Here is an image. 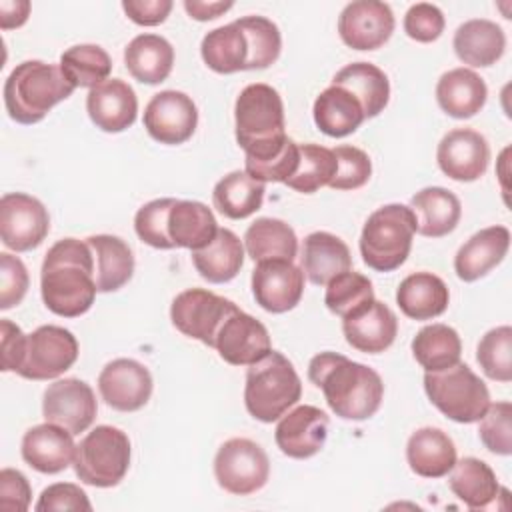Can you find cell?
Returning <instances> with one entry per match:
<instances>
[{"label":"cell","instance_id":"obj_1","mask_svg":"<svg viewBox=\"0 0 512 512\" xmlns=\"http://www.w3.org/2000/svg\"><path fill=\"white\" fill-rule=\"evenodd\" d=\"M40 292L56 316L76 318L90 310L98 288L94 254L86 240L62 238L50 246L40 270Z\"/></svg>","mask_w":512,"mask_h":512},{"label":"cell","instance_id":"obj_2","mask_svg":"<svg viewBox=\"0 0 512 512\" xmlns=\"http://www.w3.org/2000/svg\"><path fill=\"white\" fill-rule=\"evenodd\" d=\"M308 378L322 390L330 410L344 420H366L382 404L384 382L380 374L342 354H316L308 364Z\"/></svg>","mask_w":512,"mask_h":512},{"label":"cell","instance_id":"obj_3","mask_svg":"<svg viewBox=\"0 0 512 512\" xmlns=\"http://www.w3.org/2000/svg\"><path fill=\"white\" fill-rule=\"evenodd\" d=\"M236 142L246 154V164L276 158L288 144L284 128V104L276 88L248 84L234 104Z\"/></svg>","mask_w":512,"mask_h":512},{"label":"cell","instance_id":"obj_4","mask_svg":"<svg viewBox=\"0 0 512 512\" xmlns=\"http://www.w3.org/2000/svg\"><path fill=\"white\" fill-rule=\"evenodd\" d=\"M72 92L60 64L24 60L4 82V106L14 122L36 124Z\"/></svg>","mask_w":512,"mask_h":512},{"label":"cell","instance_id":"obj_5","mask_svg":"<svg viewBox=\"0 0 512 512\" xmlns=\"http://www.w3.org/2000/svg\"><path fill=\"white\" fill-rule=\"evenodd\" d=\"M300 396V376L284 354L270 350L264 358L250 364L246 372L244 404L252 418L266 424L280 420Z\"/></svg>","mask_w":512,"mask_h":512},{"label":"cell","instance_id":"obj_6","mask_svg":"<svg viewBox=\"0 0 512 512\" xmlns=\"http://www.w3.org/2000/svg\"><path fill=\"white\" fill-rule=\"evenodd\" d=\"M416 216L410 206L386 204L374 210L360 234V254L368 268L392 272L400 268L412 248Z\"/></svg>","mask_w":512,"mask_h":512},{"label":"cell","instance_id":"obj_7","mask_svg":"<svg viewBox=\"0 0 512 512\" xmlns=\"http://www.w3.org/2000/svg\"><path fill=\"white\" fill-rule=\"evenodd\" d=\"M424 390L430 402L450 420L472 424L482 418L490 404V392L464 362L424 374Z\"/></svg>","mask_w":512,"mask_h":512},{"label":"cell","instance_id":"obj_8","mask_svg":"<svg viewBox=\"0 0 512 512\" xmlns=\"http://www.w3.org/2000/svg\"><path fill=\"white\" fill-rule=\"evenodd\" d=\"M72 464L84 484L112 488L130 468V438L120 428L96 426L76 444Z\"/></svg>","mask_w":512,"mask_h":512},{"label":"cell","instance_id":"obj_9","mask_svg":"<svg viewBox=\"0 0 512 512\" xmlns=\"http://www.w3.org/2000/svg\"><path fill=\"white\" fill-rule=\"evenodd\" d=\"M214 476L226 492L248 496L268 482V454L254 440L230 438L216 452Z\"/></svg>","mask_w":512,"mask_h":512},{"label":"cell","instance_id":"obj_10","mask_svg":"<svg viewBox=\"0 0 512 512\" xmlns=\"http://www.w3.org/2000/svg\"><path fill=\"white\" fill-rule=\"evenodd\" d=\"M78 358L76 336L54 324L38 326L26 336L24 358L16 374L28 380H52L64 374Z\"/></svg>","mask_w":512,"mask_h":512},{"label":"cell","instance_id":"obj_11","mask_svg":"<svg viewBox=\"0 0 512 512\" xmlns=\"http://www.w3.org/2000/svg\"><path fill=\"white\" fill-rule=\"evenodd\" d=\"M236 308L232 300L210 290L188 288L172 300L170 320L184 336L214 348V338L222 322Z\"/></svg>","mask_w":512,"mask_h":512},{"label":"cell","instance_id":"obj_12","mask_svg":"<svg viewBox=\"0 0 512 512\" xmlns=\"http://www.w3.org/2000/svg\"><path fill=\"white\" fill-rule=\"evenodd\" d=\"M50 230L44 204L24 192H8L0 198V238L14 252H26L42 244Z\"/></svg>","mask_w":512,"mask_h":512},{"label":"cell","instance_id":"obj_13","mask_svg":"<svg viewBox=\"0 0 512 512\" xmlns=\"http://www.w3.org/2000/svg\"><path fill=\"white\" fill-rule=\"evenodd\" d=\"M196 124V104L180 90H162L146 104L144 128L160 144L176 146L190 140Z\"/></svg>","mask_w":512,"mask_h":512},{"label":"cell","instance_id":"obj_14","mask_svg":"<svg viewBox=\"0 0 512 512\" xmlns=\"http://www.w3.org/2000/svg\"><path fill=\"white\" fill-rule=\"evenodd\" d=\"M96 412L98 404L94 390L78 378L52 382L42 398L44 420L66 428L74 436L92 426Z\"/></svg>","mask_w":512,"mask_h":512},{"label":"cell","instance_id":"obj_15","mask_svg":"<svg viewBox=\"0 0 512 512\" xmlns=\"http://www.w3.org/2000/svg\"><path fill=\"white\" fill-rule=\"evenodd\" d=\"M214 348L224 362L232 366H250L264 358L272 350V344L266 326L236 308L222 322L214 338Z\"/></svg>","mask_w":512,"mask_h":512},{"label":"cell","instance_id":"obj_16","mask_svg":"<svg viewBox=\"0 0 512 512\" xmlns=\"http://www.w3.org/2000/svg\"><path fill=\"white\" fill-rule=\"evenodd\" d=\"M394 32V14L378 0H356L344 6L338 18V34L352 50H376Z\"/></svg>","mask_w":512,"mask_h":512},{"label":"cell","instance_id":"obj_17","mask_svg":"<svg viewBox=\"0 0 512 512\" xmlns=\"http://www.w3.org/2000/svg\"><path fill=\"white\" fill-rule=\"evenodd\" d=\"M304 292V272L292 260L256 262L252 294L260 308L272 314L292 310Z\"/></svg>","mask_w":512,"mask_h":512},{"label":"cell","instance_id":"obj_18","mask_svg":"<svg viewBox=\"0 0 512 512\" xmlns=\"http://www.w3.org/2000/svg\"><path fill=\"white\" fill-rule=\"evenodd\" d=\"M102 400L120 412L140 410L152 394L150 370L132 358H116L108 362L98 376Z\"/></svg>","mask_w":512,"mask_h":512},{"label":"cell","instance_id":"obj_19","mask_svg":"<svg viewBox=\"0 0 512 512\" xmlns=\"http://www.w3.org/2000/svg\"><path fill=\"white\" fill-rule=\"evenodd\" d=\"M436 160L448 178L458 182H474L488 168L490 146L480 132L470 128H454L440 140Z\"/></svg>","mask_w":512,"mask_h":512},{"label":"cell","instance_id":"obj_20","mask_svg":"<svg viewBox=\"0 0 512 512\" xmlns=\"http://www.w3.org/2000/svg\"><path fill=\"white\" fill-rule=\"evenodd\" d=\"M328 436V416L316 406L302 404L286 412L274 432L276 446L282 454L304 460L318 454Z\"/></svg>","mask_w":512,"mask_h":512},{"label":"cell","instance_id":"obj_21","mask_svg":"<svg viewBox=\"0 0 512 512\" xmlns=\"http://www.w3.org/2000/svg\"><path fill=\"white\" fill-rule=\"evenodd\" d=\"M86 110L90 120L102 132H124L136 122L138 98L132 86L120 78H108L90 88L86 96Z\"/></svg>","mask_w":512,"mask_h":512},{"label":"cell","instance_id":"obj_22","mask_svg":"<svg viewBox=\"0 0 512 512\" xmlns=\"http://www.w3.org/2000/svg\"><path fill=\"white\" fill-rule=\"evenodd\" d=\"M342 332L346 342L364 354H380L392 346L398 320L396 314L380 300H372L350 316L342 318Z\"/></svg>","mask_w":512,"mask_h":512},{"label":"cell","instance_id":"obj_23","mask_svg":"<svg viewBox=\"0 0 512 512\" xmlns=\"http://www.w3.org/2000/svg\"><path fill=\"white\" fill-rule=\"evenodd\" d=\"M72 436L66 428L52 422L32 426L22 438V458L42 474H58L74 460L76 444Z\"/></svg>","mask_w":512,"mask_h":512},{"label":"cell","instance_id":"obj_24","mask_svg":"<svg viewBox=\"0 0 512 512\" xmlns=\"http://www.w3.org/2000/svg\"><path fill=\"white\" fill-rule=\"evenodd\" d=\"M510 248V230L506 226H488L466 240L454 256L456 276L474 282L496 268Z\"/></svg>","mask_w":512,"mask_h":512},{"label":"cell","instance_id":"obj_25","mask_svg":"<svg viewBox=\"0 0 512 512\" xmlns=\"http://www.w3.org/2000/svg\"><path fill=\"white\" fill-rule=\"evenodd\" d=\"M456 56L474 68L496 64L506 48L504 30L486 18H474L460 24L452 40Z\"/></svg>","mask_w":512,"mask_h":512},{"label":"cell","instance_id":"obj_26","mask_svg":"<svg viewBox=\"0 0 512 512\" xmlns=\"http://www.w3.org/2000/svg\"><path fill=\"white\" fill-rule=\"evenodd\" d=\"M488 98L484 80L470 68H454L440 76L436 84L438 106L452 118L476 116Z\"/></svg>","mask_w":512,"mask_h":512},{"label":"cell","instance_id":"obj_27","mask_svg":"<svg viewBox=\"0 0 512 512\" xmlns=\"http://www.w3.org/2000/svg\"><path fill=\"white\" fill-rule=\"evenodd\" d=\"M406 460L414 474L422 478H442L456 464V446L444 430L424 426L408 438Z\"/></svg>","mask_w":512,"mask_h":512},{"label":"cell","instance_id":"obj_28","mask_svg":"<svg viewBox=\"0 0 512 512\" xmlns=\"http://www.w3.org/2000/svg\"><path fill=\"white\" fill-rule=\"evenodd\" d=\"M302 272L316 286H326L334 276L352 268V256L344 240L330 232H312L302 244Z\"/></svg>","mask_w":512,"mask_h":512},{"label":"cell","instance_id":"obj_29","mask_svg":"<svg viewBox=\"0 0 512 512\" xmlns=\"http://www.w3.org/2000/svg\"><path fill=\"white\" fill-rule=\"evenodd\" d=\"M410 210L416 216V232L428 238L450 234L462 216L458 196L442 186H428L416 192L410 200Z\"/></svg>","mask_w":512,"mask_h":512},{"label":"cell","instance_id":"obj_30","mask_svg":"<svg viewBox=\"0 0 512 512\" xmlns=\"http://www.w3.org/2000/svg\"><path fill=\"white\" fill-rule=\"evenodd\" d=\"M166 230L174 248L200 250L214 240L218 224L206 204L196 200H174L168 212Z\"/></svg>","mask_w":512,"mask_h":512},{"label":"cell","instance_id":"obj_31","mask_svg":"<svg viewBox=\"0 0 512 512\" xmlns=\"http://www.w3.org/2000/svg\"><path fill=\"white\" fill-rule=\"evenodd\" d=\"M448 300V286L432 272H414L406 276L396 290L400 310L412 320H430L444 314Z\"/></svg>","mask_w":512,"mask_h":512},{"label":"cell","instance_id":"obj_32","mask_svg":"<svg viewBox=\"0 0 512 512\" xmlns=\"http://www.w3.org/2000/svg\"><path fill=\"white\" fill-rule=\"evenodd\" d=\"M448 486L470 510L488 508L500 494L506 492L496 480L494 470L480 458L466 456L456 460L450 470Z\"/></svg>","mask_w":512,"mask_h":512},{"label":"cell","instance_id":"obj_33","mask_svg":"<svg viewBox=\"0 0 512 512\" xmlns=\"http://www.w3.org/2000/svg\"><path fill=\"white\" fill-rule=\"evenodd\" d=\"M314 122L320 132L332 138H344L366 120L360 102L342 86L330 84L314 100Z\"/></svg>","mask_w":512,"mask_h":512},{"label":"cell","instance_id":"obj_34","mask_svg":"<svg viewBox=\"0 0 512 512\" xmlns=\"http://www.w3.org/2000/svg\"><path fill=\"white\" fill-rule=\"evenodd\" d=\"M124 64L138 82L160 84L172 72L174 48L158 34H140L128 42L124 50Z\"/></svg>","mask_w":512,"mask_h":512},{"label":"cell","instance_id":"obj_35","mask_svg":"<svg viewBox=\"0 0 512 512\" xmlns=\"http://www.w3.org/2000/svg\"><path fill=\"white\" fill-rule=\"evenodd\" d=\"M94 254V278L98 292L120 290L134 272V256L130 246L112 234H96L86 238Z\"/></svg>","mask_w":512,"mask_h":512},{"label":"cell","instance_id":"obj_36","mask_svg":"<svg viewBox=\"0 0 512 512\" xmlns=\"http://www.w3.org/2000/svg\"><path fill=\"white\" fill-rule=\"evenodd\" d=\"M334 86L346 88L362 106L366 118L378 116L390 98V82L384 70L370 62H352L332 78Z\"/></svg>","mask_w":512,"mask_h":512},{"label":"cell","instance_id":"obj_37","mask_svg":"<svg viewBox=\"0 0 512 512\" xmlns=\"http://www.w3.org/2000/svg\"><path fill=\"white\" fill-rule=\"evenodd\" d=\"M192 262L204 280L212 284L230 282L244 264L242 240L232 230L218 228L208 246L192 250Z\"/></svg>","mask_w":512,"mask_h":512},{"label":"cell","instance_id":"obj_38","mask_svg":"<svg viewBox=\"0 0 512 512\" xmlns=\"http://www.w3.org/2000/svg\"><path fill=\"white\" fill-rule=\"evenodd\" d=\"M264 192V182L252 178L246 170H234L216 182L212 190V202L222 216L230 220H242L260 210Z\"/></svg>","mask_w":512,"mask_h":512},{"label":"cell","instance_id":"obj_39","mask_svg":"<svg viewBox=\"0 0 512 512\" xmlns=\"http://www.w3.org/2000/svg\"><path fill=\"white\" fill-rule=\"evenodd\" d=\"M244 246L254 262L294 260L298 254L296 232L278 218L254 220L244 234Z\"/></svg>","mask_w":512,"mask_h":512},{"label":"cell","instance_id":"obj_40","mask_svg":"<svg viewBox=\"0 0 512 512\" xmlns=\"http://www.w3.org/2000/svg\"><path fill=\"white\" fill-rule=\"evenodd\" d=\"M204 64L218 74H234L246 70L248 40L238 22L210 30L200 44Z\"/></svg>","mask_w":512,"mask_h":512},{"label":"cell","instance_id":"obj_41","mask_svg":"<svg viewBox=\"0 0 512 512\" xmlns=\"http://www.w3.org/2000/svg\"><path fill=\"white\" fill-rule=\"evenodd\" d=\"M412 354L426 372H438L460 362L462 340L448 324H428L414 336Z\"/></svg>","mask_w":512,"mask_h":512},{"label":"cell","instance_id":"obj_42","mask_svg":"<svg viewBox=\"0 0 512 512\" xmlns=\"http://www.w3.org/2000/svg\"><path fill=\"white\" fill-rule=\"evenodd\" d=\"M60 68L74 88H94L108 80L112 60L98 44H76L62 52Z\"/></svg>","mask_w":512,"mask_h":512},{"label":"cell","instance_id":"obj_43","mask_svg":"<svg viewBox=\"0 0 512 512\" xmlns=\"http://www.w3.org/2000/svg\"><path fill=\"white\" fill-rule=\"evenodd\" d=\"M336 156L330 148L320 144H300V162L296 172L284 182L300 194H312L328 186L336 174Z\"/></svg>","mask_w":512,"mask_h":512},{"label":"cell","instance_id":"obj_44","mask_svg":"<svg viewBox=\"0 0 512 512\" xmlns=\"http://www.w3.org/2000/svg\"><path fill=\"white\" fill-rule=\"evenodd\" d=\"M248 40L246 70H262L274 64L282 50L278 26L264 16H242L236 20Z\"/></svg>","mask_w":512,"mask_h":512},{"label":"cell","instance_id":"obj_45","mask_svg":"<svg viewBox=\"0 0 512 512\" xmlns=\"http://www.w3.org/2000/svg\"><path fill=\"white\" fill-rule=\"evenodd\" d=\"M374 300V288L372 282L360 274V272H342L334 276L326 284V294H324V304L326 308L340 316L346 318L352 312L360 310L362 306L370 304Z\"/></svg>","mask_w":512,"mask_h":512},{"label":"cell","instance_id":"obj_46","mask_svg":"<svg viewBox=\"0 0 512 512\" xmlns=\"http://www.w3.org/2000/svg\"><path fill=\"white\" fill-rule=\"evenodd\" d=\"M476 360L490 380H512V328L498 326L488 330L476 348Z\"/></svg>","mask_w":512,"mask_h":512},{"label":"cell","instance_id":"obj_47","mask_svg":"<svg viewBox=\"0 0 512 512\" xmlns=\"http://www.w3.org/2000/svg\"><path fill=\"white\" fill-rule=\"evenodd\" d=\"M176 198H156L144 204L136 216H134V230L138 238L158 250H172L174 244L168 236L166 222H168V212L172 208Z\"/></svg>","mask_w":512,"mask_h":512},{"label":"cell","instance_id":"obj_48","mask_svg":"<svg viewBox=\"0 0 512 512\" xmlns=\"http://www.w3.org/2000/svg\"><path fill=\"white\" fill-rule=\"evenodd\" d=\"M512 404L510 402H494L488 404L486 412L478 420V436L482 444L500 456H508L512 452Z\"/></svg>","mask_w":512,"mask_h":512},{"label":"cell","instance_id":"obj_49","mask_svg":"<svg viewBox=\"0 0 512 512\" xmlns=\"http://www.w3.org/2000/svg\"><path fill=\"white\" fill-rule=\"evenodd\" d=\"M336 156V174L330 180V188L334 190H356L362 188L370 174H372V162L368 154L356 146H336L334 150Z\"/></svg>","mask_w":512,"mask_h":512},{"label":"cell","instance_id":"obj_50","mask_svg":"<svg viewBox=\"0 0 512 512\" xmlns=\"http://www.w3.org/2000/svg\"><path fill=\"white\" fill-rule=\"evenodd\" d=\"M28 270L18 256L0 254V310H10L22 302L28 292Z\"/></svg>","mask_w":512,"mask_h":512},{"label":"cell","instance_id":"obj_51","mask_svg":"<svg viewBox=\"0 0 512 512\" xmlns=\"http://www.w3.org/2000/svg\"><path fill=\"white\" fill-rule=\"evenodd\" d=\"M404 32L416 42H434L444 32V14L428 2L412 4L404 16Z\"/></svg>","mask_w":512,"mask_h":512},{"label":"cell","instance_id":"obj_52","mask_svg":"<svg viewBox=\"0 0 512 512\" xmlns=\"http://www.w3.org/2000/svg\"><path fill=\"white\" fill-rule=\"evenodd\" d=\"M300 162V144H296L292 138L288 140L286 148L272 160L260 162V164H246V172L260 180V182H286L298 168Z\"/></svg>","mask_w":512,"mask_h":512},{"label":"cell","instance_id":"obj_53","mask_svg":"<svg viewBox=\"0 0 512 512\" xmlns=\"http://www.w3.org/2000/svg\"><path fill=\"white\" fill-rule=\"evenodd\" d=\"M34 510H92L86 492L72 482H56L42 490Z\"/></svg>","mask_w":512,"mask_h":512},{"label":"cell","instance_id":"obj_54","mask_svg":"<svg viewBox=\"0 0 512 512\" xmlns=\"http://www.w3.org/2000/svg\"><path fill=\"white\" fill-rule=\"evenodd\" d=\"M32 488L18 470L4 468L0 472V508L4 512H24L30 506Z\"/></svg>","mask_w":512,"mask_h":512},{"label":"cell","instance_id":"obj_55","mask_svg":"<svg viewBox=\"0 0 512 512\" xmlns=\"http://www.w3.org/2000/svg\"><path fill=\"white\" fill-rule=\"evenodd\" d=\"M0 352H2V370L4 372H16L22 364L24 358V348H26V336L20 326H16L14 322L2 318L0 322Z\"/></svg>","mask_w":512,"mask_h":512},{"label":"cell","instance_id":"obj_56","mask_svg":"<svg viewBox=\"0 0 512 512\" xmlns=\"http://www.w3.org/2000/svg\"><path fill=\"white\" fill-rule=\"evenodd\" d=\"M122 10L140 26H158L172 10V0H124Z\"/></svg>","mask_w":512,"mask_h":512},{"label":"cell","instance_id":"obj_57","mask_svg":"<svg viewBox=\"0 0 512 512\" xmlns=\"http://www.w3.org/2000/svg\"><path fill=\"white\" fill-rule=\"evenodd\" d=\"M30 2L28 0H2L0 2V26L2 30L18 28L28 20Z\"/></svg>","mask_w":512,"mask_h":512},{"label":"cell","instance_id":"obj_58","mask_svg":"<svg viewBox=\"0 0 512 512\" xmlns=\"http://www.w3.org/2000/svg\"><path fill=\"white\" fill-rule=\"evenodd\" d=\"M234 4L232 2H202V0H184V10L190 14V18L206 22L222 16L228 12Z\"/></svg>","mask_w":512,"mask_h":512}]
</instances>
